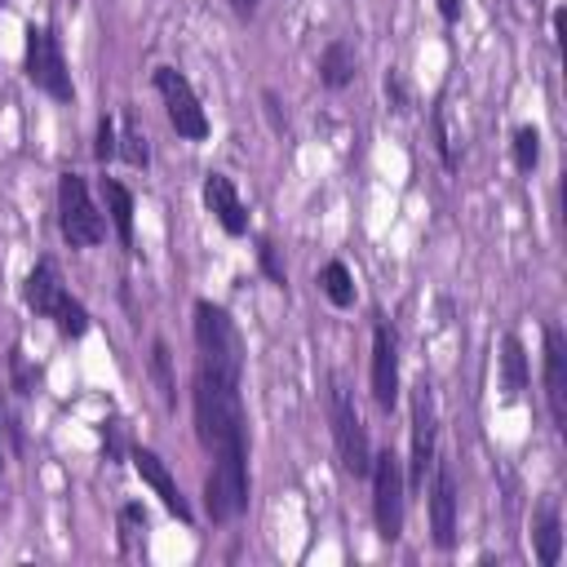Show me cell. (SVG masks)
Returning <instances> with one entry per match:
<instances>
[{"instance_id": "cell-24", "label": "cell", "mask_w": 567, "mask_h": 567, "mask_svg": "<svg viewBox=\"0 0 567 567\" xmlns=\"http://www.w3.org/2000/svg\"><path fill=\"white\" fill-rule=\"evenodd\" d=\"M120 155H124L133 168H146V164H151V142H146L142 124H137L133 115L124 120V133H120Z\"/></svg>"}, {"instance_id": "cell-11", "label": "cell", "mask_w": 567, "mask_h": 567, "mask_svg": "<svg viewBox=\"0 0 567 567\" xmlns=\"http://www.w3.org/2000/svg\"><path fill=\"white\" fill-rule=\"evenodd\" d=\"M204 509L213 523H235L248 509V461H213L204 478Z\"/></svg>"}, {"instance_id": "cell-32", "label": "cell", "mask_w": 567, "mask_h": 567, "mask_svg": "<svg viewBox=\"0 0 567 567\" xmlns=\"http://www.w3.org/2000/svg\"><path fill=\"white\" fill-rule=\"evenodd\" d=\"M230 9H235L239 18H252V13L261 9V0H230Z\"/></svg>"}, {"instance_id": "cell-30", "label": "cell", "mask_w": 567, "mask_h": 567, "mask_svg": "<svg viewBox=\"0 0 567 567\" xmlns=\"http://www.w3.org/2000/svg\"><path fill=\"white\" fill-rule=\"evenodd\" d=\"M102 434H106V456L115 461V456H120V421H115V416L102 421Z\"/></svg>"}, {"instance_id": "cell-28", "label": "cell", "mask_w": 567, "mask_h": 567, "mask_svg": "<svg viewBox=\"0 0 567 567\" xmlns=\"http://www.w3.org/2000/svg\"><path fill=\"white\" fill-rule=\"evenodd\" d=\"M385 97H390V111H408L412 106V97H408V80L399 75V71H385Z\"/></svg>"}, {"instance_id": "cell-33", "label": "cell", "mask_w": 567, "mask_h": 567, "mask_svg": "<svg viewBox=\"0 0 567 567\" xmlns=\"http://www.w3.org/2000/svg\"><path fill=\"white\" fill-rule=\"evenodd\" d=\"M0 474H4V447H0Z\"/></svg>"}, {"instance_id": "cell-25", "label": "cell", "mask_w": 567, "mask_h": 567, "mask_svg": "<svg viewBox=\"0 0 567 567\" xmlns=\"http://www.w3.org/2000/svg\"><path fill=\"white\" fill-rule=\"evenodd\" d=\"M257 266H261V275L275 284V288H288V270H284V261H279V252H275V244L261 235L257 239Z\"/></svg>"}, {"instance_id": "cell-8", "label": "cell", "mask_w": 567, "mask_h": 567, "mask_svg": "<svg viewBox=\"0 0 567 567\" xmlns=\"http://www.w3.org/2000/svg\"><path fill=\"white\" fill-rule=\"evenodd\" d=\"M434 456H439V412H434V385L421 377L412 385V452L403 461V478L412 492L425 487Z\"/></svg>"}, {"instance_id": "cell-16", "label": "cell", "mask_w": 567, "mask_h": 567, "mask_svg": "<svg viewBox=\"0 0 567 567\" xmlns=\"http://www.w3.org/2000/svg\"><path fill=\"white\" fill-rule=\"evenodd\" d=\"M532 540H536V558L540 567H554L563 558V514H558V501L545 496L532 514Z\"/></svg>"}, {"instance_id": "cell-29", "label": "cell", "mask_w": 567, "mask_h": 567, "mask_svg": "<svg viewBox=\"0 0 567 567\" xmlns=\"http://www.w3.org/2000/svg\"><path fill=\"white\" fill-rule=\"evenodd\" d=\"M9 368H13V385H18V394H22V399H31V394H35V372L27 368L22 350H13V354H9Z\"/></svg>"}, {"instance_id": "cell-3", "label": "cell", "mask_w": 567, "mask_h": 567, "mask_svg": "<svg viewBox=\"0 0 567 567\" xmlns=\"http://www.w3.org/2000/svg\"><path fill=\"white\" fill-rule=\"evenodd\" d=\"M328 421H332V443H337L341 470L350 478H368V470H372V439H368V425H363L359 403H354V394H350L341 372L328 377Z\"/></svg>"}, {"instance_id": "cell-17", "label": "cell", "mask_w": 567, "mask_h": 567, "mask_svg": "<svg viewBox=\"0 0 567 567\" xmlns=\"http://www.w3.org/2000/svg\"><path fill=\"white\" fill-rule=\"evenodd\" d=\"M354 75H359V53H354V44H350V40H328L323 53H319V84L337 93V89L354 84Z\"/></svg>"}, {"instance_id": "cell-2", "label": "cell", "mask_w": 567, "mask_h": 567, "mask_svg": "<svg viewBox=\"0 0 567 567\" xmlns=\"http://www.w3.org/2000/svg\"><path fill=\"white\" fill-rule=\"evenodd\" d=\"M22 301H27L35 315L53 319L58 332L71 337V341H80V337L89 332V310H84V301H75V297L66 292L62 270H58L53 257H35V266L27 270V284H22Z\"/></svg>"}, {"instance_id": "cell-5", "label": "cell", "mask_w": 567, "mask_h": 567, "mask_svg": "<svg viewBox=\"0 0 567 567\" xmlns=\"http://www.w3.org/2000/svg\"><path fill=\"white\" fill-rule=\"evenodd\" d=\"M195 363L221 368V372H244V337L235 328V319L226 315V306L199 297L195 301Z\"/></svg>"}, {"instance_id": "cell-18", "label": "cell", "mask_w": 567, "mask_h": 567, "mask_svg": "<svg viewBox=\"0 0 567 567\" xmlns=\"http://www.w3.org/2000/svg\"><path fill=\"white\" fill-rule=\"evenodd\" d=\"M527 381H532L527 350H523L518 332H505V337H501V385H505L509 399H518V394L527 390Z\"/></svg>"}, {"instance_id": "cell-10", "label": "cell", "mask_w": 567, "mask_h": 567, "mask_svg": "<svg viewBox=\"0 0 567 567\" xmlns=\"http://www.w3.org/2000/svg\"><path fill=\"white\" fill-rule=\"evenodd\" d=\"M430 496V536L434 549H452L456 545V514H461V487H456V470L447 456H434L430 465V487H421Z\"/></svg>"}, {"instance_id": "cell-22", "label": "cell", "mask_w": 567, "mask_h": 567, "mask_svg": "<svg viewBox=\"0 0 567 567\" xmlns=\"http://www.w3.org/2000/svg\"><path fill=\"white\" fill-rule=\"evenodd\" d=\"M151 377H155V390H159L164 408L173 412L177 408V377H173V350H168L164 337L151 341Z\"/></svg>"}, {"instance_id": "cell-23", "label": "cell", "mask_w": 567, "mask_h": 567, "mask_svg": "<svg viewBox=\"0 0 567 567\" xmlns=\"http://www.w3.org/2000/svg\"><path fill=\"white\" fill-rule=\"evenodd\" d=\"M540 164V128L536 124H518L514 128V168L518 173H536Z\"/></svg>"}, {"instance_id": "cell-21", "label": "cell", "mask_w": 567, "mask_h": 567, "mask_svg": "<svg viewBox=\"0 0 567 567\" xmlns=\"http://www.w3.org/2000/svg\"><path fill=\"white\" fill-rule=\"evenodd\" d=\"M115 527H120V554L124 558H142L146 554V509L137 501H128L115 514Z\"/></svg>"}, {"instance_id": "cell-19", "label": "cell", "mask_w": 567, "mask_h": 567, "mask_svg": "<svg viewBox=\"0 0 567 567\" xmlns=\"http://www.w3.org/2000/svg\"><path fill=\"white\" fill-rule=\"evenodd\" d=\"M102 199H106V213H111V226H115V235H120V244L124 248H133V190L124 186V182H115V177H102Z\"/></svg>"}, {"instance_id": "cell-31", "label": "cell", "mask_w": 567, "mask_h": 567, "mask_svg": "<svg viewBox=\"0 0 567 567\" xmlns=\"http://www.w3.org/2000/svg\"><path fill=\"white\" fill-rule=\"evenodd\" d=\"M439 18L452 27V22H461V0H439Z\"/></svg>"}, {"instance_id": "cell-6", "label": "cell", "mask_w": 567, "mask_h": 567, "mask_svg": "<svg viewBox=\"0 0 567 567\" xmlns=\"http://www.w3.org/2000/svg\"><path fill=\"white\" fill-rule=\"evenodd\" d=\"M58 230H62L66 248H93L106 239V217L97 213L89 182L71 168L58 177Z\"/></svg>"}, {"instance_id": "cell-20", "label": "cell", "mask_w": 567, "mask_h": 567, "mask_svg": "<svg viewBox=\"0 0 567 567\" xmlns=\"http://www.w3.org/2000/svg\"><path fill=\"white\" fill-rule=\"evenodd\" d=\"M319 292L337 306V310H350L354 306V275H350V266L346 261H323L319 266Z\"/></svg>"}, {"instance_id": "cell-15", "label": "cell", "mask_w": 567, "mask_h": 567, "mask_svg": "<svg viewBox=\"0 0 567 567\" xmlns=\"http://www.w3.org/2000/svg\"><path fill=\"white\" fill-rule=\"evenodd\" d=\"M204 208L217 217V226L226 230V235H248V208H244V199H239V190H235V182L226 177V173H208L204 177Z\"/></svg>"}, {"instance_id": "cell-14", "label": "cell", "mask_w": 567, "mask_h": 567, "mask_svg": "<svg viewBox=\"0 0 567 567\" xmlns=\"http://www.w3.org/2000/svg\"><path fill=\"white\" fill-rule=\"evenodd\" d=\"M128 461H133V470H137V478L164 501V509L177 518V523H195V509H190V501L182 496V487H177V478H173V470L151 452V447H133L128 452Z\"/></svg>"}, {"instance_id": "cell-9", "label": "cell", "mask_w": 567, "mask_h": 567, "mask_svg": "<svg viewBox=\"0 0 567 567\" xmlns=\"http://www.w3.org/2000/svg\"><path fill=\"white\" fill-rule=\"evenodd\" d=\"M155 93L164 97V111H168V124L177 128V137H186V142L208 137V115H204L190 80L177 66H155Z\"/></svg>"}, {"instance_id": "cell-13", "label": "cell", "mask_w": 567, "mask_h": 567, "mask_svg": "<svg viewBox=\"0 0 567 567\" xmlns=\"http://www.w3.org/2000/svg\"><path fill=\"white\" fill-rule=\"evenodd\" d=\"M540 377H545V403L554 430H567V337L558 323H545V350H540Z\"/></svg>"}, {"instance_id": "cell-7", "label": "cell", "mask_w": 567, "mask_h": 567, "mask_svg": "<svg viewBox=\"0 0 567 567\" xmlns=\"http://www.w3.org/2000/svg\"><path fill=\"white\" fill-rule=\"evenodd\" d=\"M22 71L27 80L49 93L53 102H75V84H71V71H66V58H62V44L53 35V27H27V49H22Z\"/></svg>"}, {"instance_id": "cell-26", "label": "cell", "mask_w": 567, "mask_h": 567, "mask_svg": "<svg viewBox=\"0 0 567 567\" xmlns=\"http://www.w3.org/2000/svg\"><path fill=\"white\" fill-rule=\"evenodd\" d=\"M115 155H120V133H115V120H111V115H102V120H97L93 159H97V164H106V159H115Z\"/></svg>"}, {"instance_id": "cell-4", "label": "cell", "mask_w": 567, "mask_h": 567, "mask_svg": "<svg viewBox=\"0 0 567 567\" xmlns=\"http://www.w3.org/2000/svg\"><path fill=\"white\" fill-rule=\"evenodd\" d=\"M368 483H372V523H377V536L381 540H399L403 536V509H408V478H403V456L394 447H381L372 452V470H368Z\"/></svg>"}, {"instance_id": "cell-12", "label": "cell", "mask_w": 567, "mask_h": 567, "mask_svg": "<svg viewBox=\"0 0 567 567\" xmlns=\"http://www.w3.org/2000/svg\"><path fill=\"white\" fill-rule=\"evenodd\" d=\"M368 381H372V403L381 412H394V403H399V332H394V323L385 315H377V323H372Z\"/></svg>"}, {"instance_id": "cell-27", "label": "cell", "mask_w": 567, "mask_h": 567, "mask_svg": "<svg viewBox=\"0 0 567 567\" xmlns=\"http://www.w3.org/2000/svg\"><path fill=\"white\" fill-rule=\"evenodd\" d=\"M430 124H434V151L447 168H456V151H452V137H447V120H443V102L430 111Z\"/></svg>"}, {"instance_id": "cell-1", "label": "cell", "mask_w": 567, "mask_h": 567, "mask_svg": "<svg viewBox=\"0 0 567 567\" xmlns=\"http://www.w3.org/2000/svg\"><path fill=\"white\" fill-rule=\"evenodd\" d=\"M239 381L244 372L195 363V381H190L195 434L213 461H248V416H244Z\"/></svg>"}]
</instances>
